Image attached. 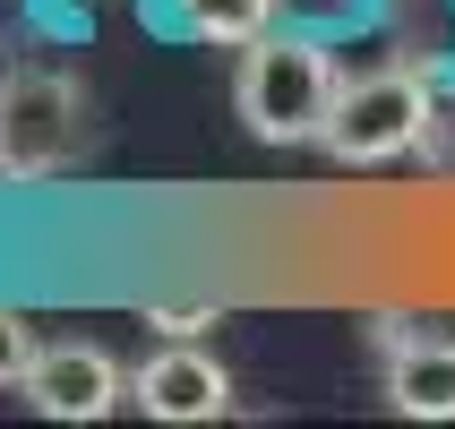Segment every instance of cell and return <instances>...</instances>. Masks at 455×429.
<instances>
[{
  "mask_svg": "<svg viewBox=\"0 0 455 429\" xmlns=\"http://www.w3.org/2000/svg\"><path fill=\"white\" fill-rule=\"evenodd\" d=\"M147 327L164 335V344H189V335H206V327H224V309H147Z\"/></svg>",
  "mask_w": 455,
  "mask_h": 429,
  "instance_id": "obj_9",
  "label": "cell"
},
{
  "mask_svg": "<svg viewBox=\"0 0 455 429\" xmlns=\"http://www.w3.org/2000/svg\"><path fill=\"white\" fill-rule=\"evenodd\" d=\"M18 395L44 412V421H103V412L121 404V369H112V353H95V344H44L35 369L18 378Z\"/></svg>",
  "mask_w": 455,
  "mask_h": 429,
  "instance_id": "obj_3",
  "label": "cell"
},
{
  "mask_svg": "<svg viewBox=\"0 0 455 429\" xmlns=\"http://www.w3.org/2000/svg\"><path fill=\"white\" fill-rule=\"evenodd\" d=\"M35 353H44V344H35V327H26L18 309H0V386H18L26 369H35Z\"/></svg>",
  "mask_w": 455,
  "mask_h": 429,
  "instance_id": "obj_8",
  "label": "cell"
},
{
  "mask_svg": "<svg viewBox=\"0 0 455 429\" xmlns=\"http://www.w3.org/2000/svg\"><path fill=\"white\" fill-rule=\"evenodd\" d=\"M69 121H77V95L60 77H44V69L9 77L0 86V155H9V172H44L69 147Z\"/></svg>",
  "mask_w": 455,
  "mask_h": 429,
  "instance_id": "obj_5",
  "label": "cell"
},
{
  "mask_svg": "<svg viewBox=\"0 0 455 429\" xmlns=\"http://www.w3.org/2000/svg\"><path fill=\"white\" fill-rule=\"evenodd\" d=\"M387 404L404 421H455V344L447 335H404L387 353Z\"/></svg>",
  "mask_w": 455,
  "mask_h": 429,
  "instance_id": "obj_6",
  "label": "cell"
},
{
  "mask_svg": "<svg viewBox=\"0 0 455 429\" xmlns=\"http://www.w3.org/2000/svg\"><path fill=\"white\" fill-rule=\"evenodd\" d=\"M335 86H344V77H335L327 44H309V35H258V44H241V86H232V103H241L250 138L301 147V138L327 129Z\"/></svg>",
  "mask_w": 455,
  "mask_h": 429,
  "instance_id": "obj_1",
  "label": "cell"
},
{
  "mask_svg": "<svg viewBox=\"0 0 455 429\" xmlns=\"http://www.w3.org/2000/svg\"><path fill=\"white\" fill-rule=\"evenodd\" d=\"M172 9L198 44H258L267 18H275V0H172Z\"/></svg>",
  "mask_w": 455,
  "mask_h": 429,
  "instance_id": "obj_7",
  "label": "cell"
},
{
  "mask_svg": "<svg viewBox=\"0 0 455 429\" xmlns=\"http://www.w3.org/2000/svg\"><path fill=\"white\" fill-rule=\"evenodd\" d=\"M138 404H147V421L198 429V421H224L232 412V378H224V361H206L198 344H164L138 369Z\"/></svg>",
  "mask_w": 455,
  "mask_h": 429,
  "instance_id": "obj_4",
  "label": "cell"
},
{
  "mask_svg": "<svg viewBox=\"0 0 455 429\" xmlns=\"http://www.w3.org/2000/svg\"><path fill=\"white\" fill-rule=\"evenodd\" d=\"M421 129H430V86L412 69H379V77L335 86V112L318 129V147L344 172H370V163H395L404 147H421Z\"/></svg>",
  "mask_w": 455,
  "mask_h": 429,
  "instance_id": "obj_2",
  "label": "cell"
}]
</instances>
